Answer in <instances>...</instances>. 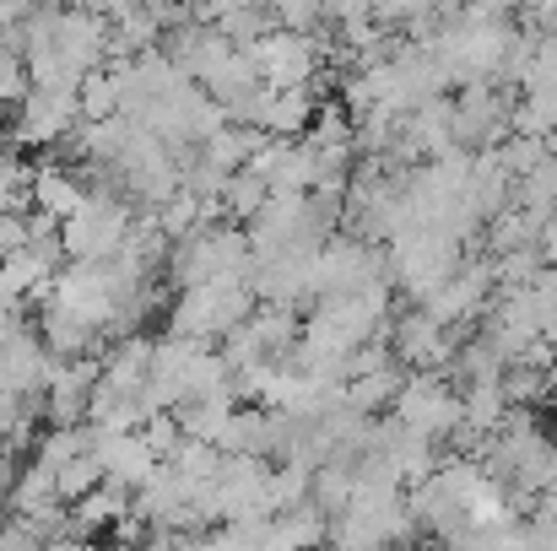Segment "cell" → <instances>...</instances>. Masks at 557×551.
I'll use <instances>...</instances> for the list:
<instances>
[{
  "label": "cell",
  "mask_w": 557,
  "mask_h": 551,
  "mask_svg": "<svg viewBox=\"0 0 557 551\" xmlns=\"http://www.w3.org/2000/svg\"><path fill=\"white\" fill-rule=\"evenodd\" d=\"M255 271V249H249V233L244 227H200L195 238L174 243V260H169V276L180 292L195 287H211V281H249Z\"/></svg>",
  "instance_id": "6da1fadb"
},
{
  "label": "cell",
  "mask_w": 557,
  "mask_h": 551,
  "mask_svg": "<svg viewBox=\"0 0 557 551\" xmlns=\"http://www.w3.org/2000/svg\"><path fill=\"white\" fill-rule=\"evenodd\" d=\"M460 265H466V243L449 233L406 227L400 238H389V281H400V292L417 303H428Z\"/></svg>",
  "instance_id": "7a4b0ae2"
},
{
  "label": "cell",
  "mask_w": 557,
  "mask_h": 551,
  "mask_svg": "<svg viewBox=\"0 0 557 551\" xmlns=\"http://www.w3.org/2000/svg\"><path fill=\"white\" fill-rule=\"evenodd\" d=\"M136 233L131 200L120 189H92V200L65 222V254L76 265H114Z\"/></svg>",
  "instance_id": "3957f363"
},
{
  "label": "cell",
  "mask_w": 557,
  "mask_h": 551,
  "mask_svg": "<svg viewBox=\"0 0 557 551\" xmlns=\"http://www.w3.org/2000/svg\"><path fill=\"white\" fill-rule=\"evenodd\" d=\"M249 314H255L249 281H211V287L180 292V303L169 309V336H185V341H200V347L227 341Z\"/></svg>",
  "instance_id": "277c9868"
},
{
  "label": "cell",
  "mask_w": 557,
  "mask_h": 551,
  "mask_svg": "<svg viewBox=\"0 0 557 551\" xmlns=\"http://www.w3.org/2000/svg\"><path fill=\"white\" fill-rule=\"evenodd\" d=\"M389 416L406 422L411 433H422L428 443H455L466 427V400H460L449 373H406Z\"/></svg>",
  "instance_id": "5b68a950"
},
{
  "label": "cell",
  "mask_w": 557,
  "mask_h": 551,
  "mask_svg": "<svg viewBox=\"0 0 557 551\" xmlns=\"http://www.w3.org/2000/svg\"><path fill=\"white\" fill-rule=\"evenodd\" d=\"M509 136H515V98L498 82L460 87V98H455V147L482 158V152H498Z\"/></svg>",
  "instance_id": "8992f818"
},
{
  "label": "cell",
  "mask_w": 557,
  "mask_h": 551,
  "mask_svg": "<svg viewBox=\"0 0 557 551\" xmlns=\"http://www.w3.org/2000/svg\"><path fill=\"white\" fill-rule=\"evenodd\" d=\"M320 54H325V43H314V38H298V33H265L255 49H249V60H255V76H260V87H271V92H304L314 76H320Z\"/></svg>",
  "instance_id": "52a82bcc"
},
{
  "label": "cell",
  "mask_w": 557,
  "mask_h": 551,
  "mask_svg": "<svg viewBox=\"0 0 557 551\" xmlns=\"http://www.w3.org/2000/svg\"><path fill=\"white\" fill-rule=\"evenodd\" d=\"M389 352L406 373H449L460 352V330H444L438 320H428L422 309H411L395 330H389Z\"/></svg>",
  "instance_id": "ba28073f"
},
{
  "label": "cell",
  "mask_w": 557,
  "mask_h": 551,
  "mask_svg": "<svg viewBox=\"0 0 557 551\" xmlns=\"http://www.w3.org/2000/svg\"><path fill=\"white\" fill-rule=\"evenodd\" d=\"M82 130V92H27L16 109V147H65Z\"/></svg>",
  "instance_id": "9c48e42d"
},
{
  "label": "cell",
  "mask_w": 557,
  "mask_h": 551,
  "mask_svg": "<svg viewBox=\"0 0 557 551\" xmlns=\"http://www.w3.org/2000/svg\"><path fill=\"white\" fill-rule=\"evenodd\" d=\"M369 460H379L395 481H428L433 471H438V443H428L422 433H411L406 422H395V416H384V422H373V449Z\"/></svg>",
  "instance_id": "30bf717a"
},
{
  "label": "cell",
  "mask_w": 557,
  "mask_h": 551,
  "mask_svg": "<svg viewBox=\"0 0 557 551\" xmlns=\"http://www.w3.org/2000/svg\"><path fill=\"white\" fill-rule=\"evenodd\" d=\"M54 358L33 330H11L0 336V400H38V389H49Z\"/></svg>",
  "instance_id": "8fae6325"
},
{
  "label": "cell",
  "mask_w": 557,
  "mask_h": 551,
  "mask_svg": "<svg viewBox=\"0 0 557 551\" xmlns=\"http://www.w3.org/2000/svg\"><path fill=\"white\" fill-rule=\"evenodd\" d=\"M406 152L422 163L455 152V103L449 98H428L417 114H406Z\"/></svg>",
  "instance_id": "7c38bea8"
},
{
  "label": "cell",
  "mask_w": 557,
  "mask_h": 551,
  "mask_svg": "<svg viewBox=\"0 0 557 551\" xmlns=\"http://www.w3.org/2000/svg\"><path fill=\"white\" fill-rule=\"evenodd\" d=\"M87 200H92V184H82L71 168H60V163H38L33 168V211H44L54 222H71Z\"/></svg>",
  "instance_id": "4fadbf2b"
},
{
  "label": "cell",
  "mask_w": 557,
  "mask_h": 551,
  "mask_svg": "<svg viewBox=\"0 0 557 551\" xmlns=\"http://www.w3.org/2000/svg\"><path fill=\"white\" fill-rule=\"evenodd\" d=\"M131 514H136V498L103 481V487H98L92 498H82V503L71 509V536H82V541H92L98 530H120V525H125Z\"/></svg>",
  "instance_id": "5bb4252c"
},
{
  "label": "cell",
  "mask_w": 557,
  "mask_h": 551,
  "mask_svg": "<svg viewBox=\"0 0 557 551\" xmlns=\"http://www.w3.org/2000/svg\"><path fill=\"white\" fill-rule=\"evenodd\" d=\"M120 109H125V87H120V71H114V65L92 71V76L82 82V120H87V125H98V120H114Z\"/></svg>",
  "instance_id": "9a60e30c"
},
{
  "label": "cell",
  "mask_w": 557,
  "mask_h": 551,
  "mask_svg": "<svg viewBox=\"0 0 557 551\" xmlns=\"http://www.w3.org/2000/svg\"><path fill=\"white\" fill-rule=\"evenodd\" d=\"M33 76H27V54H22V33H0V103H27Z\"/></svg>",
  "instance_id": "2e32d148"
},
{
  "label": "cell",
  "mask_w": 557,
  "mask_h": 551,
  "mask_svg": "<svg viewBox=\"0 0 557 551\" xmlns=\"http://www.w3.org/2000/svg\"><path fill=\"white\" fill-rule=\"evenodd\" d=\"M265 200H271V189L255 179L249 168H244V174H233V179H227V189H222V211H227V216H238L244 227H249V222L265 211Z\"/></svg>",
  "instance_id": "e0dca14e"
},
{
  "label": "cell",
  "mask_w": 557,
  "mask_h": 551,
  "mask_svg": "<svg viewBox=\"0 0 557 551\" xmlns=\"http://www.w3.org/2000/svg\"><path fill=\"white\" fill-rule=\"evenodd\" d=\"M98 487H103V465H98L92 454L71 460V465L54 476V492H60V503H65V509H76V503H82V498H92Z\"/></svg>",
  "instance_id": "ac0fdd59"
},
{
  "label": "cell",
  "mask_w": 557,
  "mask_h": 551,
  "mask_svg": "<svg viewBox=\"0 0 557 551\" xmlns=\"http://www.w3.org/2000/svg\"><path fill=\"white\" fill-rule=\"evenodd\" d=\"M525 525V541H531V551H557V514L553 509H536L531 519H520Z\"/></svg>",
  "instance_id": "d6986e66"
},
{
  "label": "cell",
  "mask_w": 557,
  "mask_h": 551,
  "mask_svg": "<svg viewBox=\"0 0 557 551\" xmlns=\"http://www.w3.org/2000/svg\"><path fill=\"white\" fill-rule=\"evenodd\" d=\"M0 551H38V541L22 525H0Z\"/></svg>",
  "instance_id": "ffe728a7"
},
{
  "label": "cell",
  "mask_w": 557,
  "mask_h": 551,
  "mask_svg": "<svg viewBox=\"0 0 557 551\" xmlns=\"http://www.w3.org/2000/svg\"><path fill=\"white\" fill-rule=\"evenodd\" d=\"M109 551H147V547H120V541H114V547H109Z\"/></svg>",
  "instance_id": "44dd1931"
}]
</instances>
